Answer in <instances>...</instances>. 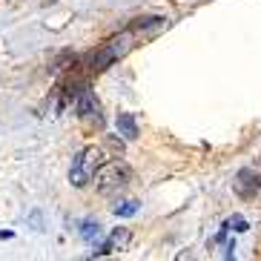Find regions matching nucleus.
Wrapping results in <instances>:
<instances>
[{
  "instance_id": "obj_8",
  "label": "nucleus",
  "mask_w": 261,
  "mask_h": 261,
  "mask_svg": "<svg viewBox=\"0 0 261 261\" xmlns=\"http://www.w3.org/2000/svg\"><path fill=\"white\" fill-rule=\"evenodd\" d=\"M98 236H100V224H98V221H84V224H81V238H86V241H95Z\"/></svg>"
},
{
  "instance_id": "obj_11",
  "label": "nucleus",
  "mask_w": 261,
  "mask_h": 261,
  "mask_svg": "<svg viewBox=\"0 0 261 261\" xmlns=\"http://www.w3.org/2000/svg\"><path fill=\"white\" fill-rule=\"evenodd\" d=\"M0 238H12V230H0Z\"/></svg>"
},
{
  "instance_id": "obj_6",
  "label": "nucleus",
  "mask_w": 261,
  "mask_h": 261,
  "mask_svg": "<svg viewBox=\"0 0 261 261\" xmlns=\"http://www.w3.org/2000/svg\"><path fill=\"white\" fill-rule=\"evenodd\" d=\"M115 129H118V135H121L123 141H135V138L141 135L138 121H135V115H132V112H118V118H115Z\"/></svg>"
},
{
  "instance_id": "obj_9",
  "label": "nucleus",
  "mask_w": 261,
  "mask_h": 261,
  "mask_svg": "<svg viewBox=\"0 0 261 261\" xmlns=\"http://www.w3.org/2000/svg\"><path fill=\"white\" fill-rule=\"evenodd\" d=\"M230 227H232L236 232H247V230H250L247 218H241V215H232V218H230Z\"/></svg>"
},
{
  "instance_id": "obj_1",
  "label": "nucleus",
  "mask_w": 261,
  "mask_h": 261,
  "mask_svg": "<svg viewBox=\"0 0 261 261\" xmlns=\"http://www.w3.org/2000/svg\"><path fill=\"white\" fill-rule=\"evenodd\" d=\"M132 35H135V32L126 29V32H121L118 38H112L109 43H103L100 49H95V52L86 58V69H89V72H103V69H109V66L118 61V58H123V55L132 49Z\"/></svg>"
},
{
  "instance_id": "obj_2",
  "label": "nucleus",
  "mask_w": 261,
  "mask_h": 261,
  "mask_svg": "<svg viewBox=\"0 0 261 261\" xmlns=\"http://www.w3.org/2000/svg\"><path fill=\"white\" fill-rule=\"evenodd\" d=\"M103 164H107V161H103V155H100L98 146H86V149L75 152V158H72V167H69V181H72V187L84 190L89 181H95V172H98Z\"/></svg>"
},
{
  "instance_id": "obj_4",
  "label": "nucleus",
  "mask_w": 261,
  "mask_h": 261,
  "mask_svg": "<svg viewBox=\"0 0 261 261\" xmlns=\"http://www.w3.org/2000/svg\"><path fill=\"white\" fill-rule=\"evenodd\" d=\"M75 112H77V118H84V121L92 118V121L100 123V103H98V98H95V92L81 89L77 98H75Z\"/></svg>"
},
{
  "instance_id": "obj_7",
  "label": "nucleus",
  "mask_w": 261,
  "mask_h": 261,
  "mask_svg": "<svg viewBox=\"0 0 261 261\" xmlns=\"http://www.w3.org/2000/svg\"><path fill=\"white\" fill-rule=\"evenodd\" d=\"M141 210V201H121V204H115V207H112V213L118 215V218H129V215H135Z\"/></svg>"
},
{
  "instance_id": "obj_10",
  "label": "nucleus",
  "mask_w": 261,
  "mask_h": 261,
  "mask_svg": "<svg viewBox=\"0 0 261 261\" xmlns=\"http://www.w3.org/2000/svg\"><path fill=\"white\" fill-rule=\"evenodd\" d=\"M232 255H236V241H230L227 250H224V258H232Z\"/></svg>"
},
{
  "instance_id": "obj_3",
  "label": "nucleus",
  "mask_w": 261,
  "mask_h": 261,
  "mask_svg": "<svg viewBox=\"0 0 261 261\" xmlns=\"http://www.w3.org/2000/svg\"><path fill=\"white\" fill-rule=\"evenodd\" d=\"M129 178H132V169L123 161H107L95 172V187H98V192L123 190V187L129 184Z\"/></svg>"
},
{
  "instance_id": "obj_5",
  "label": "nucleus",
  "mask_w": 261,
  "mask_h": 261,
  "mask_svg": "<svg viewBox=\"0 0 261 261\" xmlns=\"http://www.w3.org/2000/svg\"><path fill=\"white\" fill-rule=\"evenodd\" d=\"M232 187H236L238 195H253L255 187H261L258 172H255V169H250V167L238 169V175H236V181H232Z\"/></svg>"
}]
</instances>
